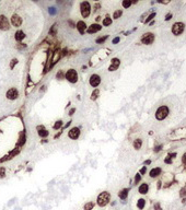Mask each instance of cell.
<instances>
[{"mask_svg": "<svg viewBox=\"0 0 186 210\" xmlns=\"http://www.w3.org/2000/svg\"><path fill=\"white\" fill-rule=\"evenodd\" d=\"M11 24H12L14 27H20L22 24V18L19 14H12L11 16Z\"/></svg>", "mask_w": 186, "mask_h": 210, "instance_id": "9", "label": "cell"}, {"mask_svg": "<svg viewBox=\"0 0 186 210\" xmlns=\"http://www.w3.org/2000/svg\"><path fill=\"white\" fill-rule=\"evenodd\" d=\"M62 76H63V72H62V70H60L59 72L57 73V76H56V77H57V79H62Z\"/></svg>", "mask_w": 186, "mask_h": 210, "instance_id": "32", "label": "cell"}, {"mask_svg": "<svg viewBox=\"0 0 186 210\" xmlns=\"http://www.w3.org/2000/svg\"><path fill=\"white\" fill-rule=\"evenodd\" d=\"M48 134H49V132L47 131V130H45V129H43V130H40V131H38V135H40L41 137H47V136H48Z\"/></svg>", "mask_w": 186, "mask_h": 210, "instance_id": "24", "label": "cell"}, {"mask_svg": "<svg viewBox=\"0 0 186 210\" xmlns=\"http://www.w3.org/2000/svg\"><path fill=\"white\" fill-rule=\"evenodd\" d=\"M5 95H7V99H9V100H15V99H18V96H19V92L15 88H11V89L8 90V92Z\"/></svg>", "mask_w": 186, "mask_h": 210, "instance_id": "11", "label": "cell"}, {"mask_svg": "<svg viewBox=\"0 0 186 210\" xmlns=\"http://www.w3.org/2000/svg\"><path fill=\"white\" fill-rule=\"evenodd\" d=\"M121 15H122V10H117V11H115V12H114L113 18L114 19H118Z\"/></svg>", "mask_w": 186, "mask_h": 210, "instance_id": "25", "label": "cell"}, {"mask_svg": "<svg viewBox=\"0 0 186 210\" xmlns=\"http://www.w3.org/2000/svg\"><path fill=\"white\" fill-rule=\"evenodd\" d=\"M68 23H69V24H70V25H71V27H74V26H76V25H74V24L72 23V21H68Z\"/></svg>", "mask_w": 186, "mask_h": 210, "instance_id": "42", "label": "cell"}, {"mask_svg": "<svg viewBox=\"0 0 186 210\" xmlns=\"http://www.w3.org/2000/svg\"><path fill=\"white\" fill-rule=\"evenodd\" d=\"M161 172H162V170H161L160 167H155V168H152L151 171H150V176L151 177H157V176H159Z\"/></svg>", "mask_w": 186, "mask_h": 210, "instance_id": "16", "label": "cell"}, {"mask_svg": "<svg viewBox=\"0 0 186 210\" xmlns=\"http://www.w3.org/2000/svg\"><path fill=\"white\" fill-rule=\"evenodd\" d=\"M147 172V166H143L142 168H141V171H140V173L141 174H145Z\"/></svg>", "mask_w": 186, "mask_h": 210, "instance_id": "38", "label": "cell"}, {"mask_svg": "<svg viewBox=\"0 0 186 210\" xmlns=\"http://www.w3.org/2000/svg\"><path fill=\"white\" fill-rule=\"evenodd\" d=\"M74 110H76V109H74V108H72V109H71L70 112H69V115H72L73 113H74Z\"/></svg>", "mask_w": 186, "mask_h": 210, "instance_id": "43", "label": "cell"}, {"mask_svg": "<svg viewBox=\"0 0 186 210\" xmlns=\"http://www.w3.org/2000/svg\"><path fill=\"white\" fill-rule=\"evenodd\" d=\"M65 78L68 80L70 83H76L78 81V73L74 69H69L67 72L65 73Z\"/></svg>", "mask_w": 186, "mask_h": 210, "instance_id": "4", "label": "cell"}, {"mask_svg": "<svg viewBox=\"0 0 186 210\" xmlns=\"http://www.w3.org/2000/svg\"><path fill=\"white\" fill-rule=\"evenodd\" d=\"M89 82H90V85H91V87L96 88L100 83H101V77H100L99 74H92V76L90 77V80H89Z\"/></svg>", "mask_w": 186, "mask_h": 210, "instance_id": "8", "label": "cell"}, {"mask_svg": "<svg viewBox=\"0 0 186 210\" xmlns=\"http://www.w3.org/2000/svg\"><path fill=\"white\" fill-rule=\"evenodd\" d=\"M99 94H100V91L98 89H95L92 92V94H91V100H96V99H98V96H99Z\"/></svg>", "mask_w": 186, "mask_h": 210, "instance_id": "22", "label": "cell"}, {"mask_svg": "<svg viewBox=\"0 0 186 210\" xmlns=\"http://www.w3.org/2000/svg\"><path fill=\"white\" fill-rule=\"evenodd\" d=\"M110 199H111V195H110V193H107V192H103V193H101L99 196H98V205L100 207H104V206H106L107 204L110 203Z\"/></svg>", "mask_w": 186, "mask_h": 210, "instance_id": "1", "label": "cell"}, {"mask_svg": "<svg viewBox=\"0 0 186 210\" xmlns=\"http://www.w3.org/2000/svg\"><path fill=\"white\" fill-rule=\"evenodd\" d=\"M62 126V120H58L56 124H55V126H54V129H58V128H60V127Z\"/></svg>", "mask_w": 186, "mask_h": 210, "instance_id": "27", "label": "cell"}, {"mask_svg": "<svg viewBox=\"0 0 186 210\" xmlns=\"http://www.w3.org/2000/svg\"><path fill=\"white\" fill-rule=\"evenodd\" d=\"M138 190H139L140 194L145 195V194H147V193H148V190H149V185L146 184V183L141 184L140 186H139V188H138Z\"/></svg>", "mask_w": 186, "mask_h": 210, "instance_id": "15", "label": "cell"}, {"mask_svg": "<svg viewBox=\"0 0 186 210\" xmlns=\"http://www.w3.org/2000/svg\"><path fill=\"white\" fill-rule=\"evenodd\" d=\"M118 196H119V198H121V199L125 200V199H126V198H127V196H128V189H127V188H125V189H123V190H122V192H119Z\"/></svg>", "mask_w": 186, "mask_h": 210, "instance_id": "18", "label": "cell"}, {"mask_svg": "<svg viewBox=\"0 0 186 210\" xmlns=\"http://www.w3.org/2000/svg\"><path fill=\"white\" fill-rule=\"evenodd\" d=\"M169 115V107L163 105V106H160L159 108L155 112V118L158 120H163L166 118V116Z\"/></svg>", "mask_w": 186, "mask_h": 210, "instance_id": "2", "label": "cell"}, {"mask_svg": "<svg viewBox=\"0 0 186 210\" xmlns=\"http://www.w3.org/2000/svg\"><path fill=\"white\" fill-rule=\"evenodd\" d=\"M16 62H18V60H16V59H12V60H11V66H10V67L13 68V66H15Z\"/></svg>", "mask_w": 186, "mask_h": 210, "instance_id": "33", "label": "cell"}, {"mask_svg": "<svg viewBox=\"0 0 186 210\" xmlns=\"http://www.w3.org/2000/svg\"><path fill=\"white\" fill-rule=\"evenodd\" d=\"M119 65H121V60H119L118 58H113L112 62H111V66L109 67V70L110 71H115L116 69L119 67Z\"/></svg>", "mask_w": 186, "mask_h": 210, "instance_id": "12", "label": "cell"}, {"mask_svg": "<svg viewBox=\"0 0 186 210\" xmlns=\"http://www.w3.org/2000/svg\"><path fill=\"white\" fill-rule=\"evenodd\" d=\"M76 27H77L78 31H79L80 34H84V31H85V29H87V24H85L83 21H79L77 23Z\"/></svg>", "mask_w": 186, "mask_h": 210, "instance_id": "14", "label": "cell"}, {"mask_svg": "<svg viewBox=\"0 0 186 210\" xmlns=\"http://www.w3.org/2000/svg\"><path fill=\"white\" fill-rule=\"evenodd\" d=\"M154 16H155V13H151V14L149 15V18H148V19H146V23H148L149 21H151L152 19L154 18Z\"/></svg>", "mask_w": 186, "mask_h": 210, "instance_id": "30", "label": "cell"}, {"mask_svg": "<svg viewBox=\"0 0 186 210\" xmlns=\"http://www.w3.org/2000/svg\"><path fill=\"white\" fill-rule=\"evenodd\" d=\"M154 208L157 209V210H161V207H160L159 204H155V205H154Z\"/></svg>", "mask_w": 186, "mask_h": 210, "instance_id": "40", "label": "cell"}, {"mask_svg": "<svg viewBox=\"0 0 186 210\" xmlns=\"http://www.w3.org/2000/svg\"><path fill=\"white\" fill-rule=\"evenodd\" d=\"M102 29V26L100 25V24H92V25H90L88 27V30H87V32L89 33V34H92V33H96V32H99L100 30Z\"/></svg>", "mask_w": 186, "mask_h": 210, "instance_id": "13", "label": "cell"}, {"mask_svg": "<svg viewBox=\"0 0 186 210\" xmlns=\"http://www.w3.org/2000/svg\"><path fill=\"white\" fill-rule=\"evenodd\" d=\"M5 176V168L4 167H0V178H2V177H4Z\"/></svg>", "mask_w": 186, "mask_h": 210, "instance_id": "26", "label": "cell"}, {"mask_svg": "<svg viewBox=\"0 0 186 210\" xmlns=\"http://www.w3.org/2000/svg\"><path fill=\"white\" fill-rule=\"evenodd\" d=\"M171 18H172V13H168V14H166V16H165V21H169Z\"/></svg>", "mask_w": 186, "mask_h": 210, "instance_id": "37", "label": "cell"}, {"mask_svg": "<svg viewBox=\"0 0 186 210\" xmlns=\"http://www.w3.org/2000/svg\"><path fill=\"white\" fill-rule=\"evenodd\" d=\"M130 4H131V1H127V0L123 1V7H124V8H128V7H130Z\"/></svg>", "mask_w": 186, "mask_h": 210, "instance_id": "28", "label": "cell"}, {"mask_svg": "<svg viewBox=\"0 0 186 210\" xmlns=\"http://www.w3.org/2000/svg\"><path fill=\"white\" fill-rule=\"evenodd\" d=\"M9 27H10L9 20H8L3 14H1L0 15V30H2V31H8Z\"/></svg>", "mask_w": 186, "mask_h": 210, "instance_id": "7", "label": "cell"}, {"mask_svg": "<svg viewBox=\"0 0 186 210\" xmlns=\"http://www.w3.org/2000/svg\"><path fill=\"white\" fill-rule=\"evenodd\" d=\"M118 42H119V37H115V38L113 40V42H112V43H113V44H117Z\"/></svg>", "mask_w": 186, "mask_h": 210, "instance_id": "39", "label": "cell"}, {"mask_svg": "<svg viewBox=\"0 0 186 210\" xmlns=\"http://www.w3.org/2000/svg\"><path fill=\"white\" fill-rule=\"evenodd\" d=\"M180 195H181V197H184V196L186 195V188H183L181 190V193H180Z\"/></svg>", "mask_w": 186, "mask_h": 210, "instance_id": "34", "label": "cell"}, {"mask_svg": "<svg viewBox=\"0 0 186 210\" xmlns=\"http://www.w3.org/2000/svg\"><path fill=\"white\" fill-rule=\"evenodd\" d=\"M55 32H56V25H53V27H52L51 31H49V33H51V34H55Z\"/></svg>", "mask_w": 186, "mask_h": 210, "instance_id": "35", "label": "cell"}, {"mask_svg": "<svg viewBox=\"0 0 186 210\" xmlns=\"http://www.w3.org/2000/svg\"><path fill=\"white\" fill-rule=\"evenodd\" d=\"M161 148H162V146H159V147H157V148L154 149V151H155V152H158V151H160Z\"/></svg>", "mask_w": 186, "mask_h": 210, "instance_id": "41", "label": "cell"}, {"mask_svg": "<svg viewBox=\"0 0 186 210\" xmlns=\"http://www.w3.org/2000/svg\"><path fill=\"white\" fill-rule=\"evenodd\" d=\"M145 205H146V200L145 199H139L137 201V206H138V208H139V209H143Z\"/></svg>", "mask_w": 186, "mask_h": 210, "instance_id": "21", "label": "cell"}, {"mask_svg": "<svg viewBox=\"0 0 186 210\" xmlns=\"http://www.w3.org/2000/svg\"><path fill=\"white\" fill-rule=\"evenodd\" d=\"M141 146H142V140L141 139H136L134 141V148L137 149V150H139L141 148Z\"/></svg>", "mask_w": 186, "mask_h": 210, "instance_id": "19", "label": "cell"}, {"mask_svg": "<svg viewBox=\"0 0 186 210\" xmlns=\"http://www.w3.org/2000/svg\"><path fill=\"white\" fill-rule=\"evenodd\" d=\"M106 38H107V35H105V36H103V37H100V38L96 40V43H103Z\"/></svg>", "mask_w": 186, "mask_h": 210, "instance_id": "29", "label": "cell"}, {"mask_svg": "<svg viewBox=\"0 0 186 210\" xmlns=\"http://www.w3.org/2000/svg\"><path fill=\"white\" fill-rule=\"evenodd\" d=\"M80 11L83 18H88L91 13V5L88 1H83L80 3Z\"/></svg>", "mask_w": 186, "mask_h": 210, "instance_id": "3", "label": "cell"}, {"mask_svg": "<svg viewBox=\"0 0 186 210\" xmlns=\"http://www.w3.org/2000/svg\"><path fill=\"white\" fill-rule=\"evenodd\" d=\"M140 178H141V176H140V174H137V175H136V177H135V183L137 184L138 182L140 181Z\"/></svg>", "mask_w": 186, "mask_h": 210, "instance_id": "31", "label": "cell"}, {"mask_svg": "<svg viewBox=\"0 0 186 210\" xmlns=\"http://www.w3.org/2000/svg\"><path fill=\"white\" fill-rule=\"evenodd\" d=\"M182 162L186 165V152H185L184 154H183V157H182Z\"/></svg>", "mask_w": 186, "mask_h": 210, "instance_id": "36", "label": "cell"}, {"mask_svg": "<svg viewBox=\"0 0 186 210\" xmlns=\"http://www.w3.org/2000/svg\"><path fill=\"white\" fill-rule=\"evenodd\" d=\"M25 37V34H24V32L23 31H18L15 33V35H14V38H15V41H18V42H21L23 38Z\"/></svg>", "mask_w": 186, "mask_h": 210, "instance_id": "17", "label": "cell"}, {"mask_svg": "<svg viewBox=\"0 0 186 210\" xmlns=\"http://www.w3.org/2000/svg\"><path fill=\"white\" fill-rule=\"evenodd\" d=\"M183 204H186V198H185L184 200H183Z\"/></svg>", "mask_w": 186, "mask_h": 210, "instance_id": "44", "label": "cell"}, {"mask_svg": "<svg viewBox=\"0 0 186 210\" xmlns=\"http://www.w3.org/2000/svg\"><path fill=\"white\" fill-rule=\"evenodd\" d=\"M79 136H80V129L78 128V127H73V128H71L70 130L68 131V137L70 138V139L76 140L79 138Z\"/></svg>", "mask_w": 186, "mask_h": 210, "instance_id": "10", "label": "cell"}, {"mask_svg": "<svg viewBox=\"0 0 186 210\" xmlns=\"http://www.w3.org/2000/svg\"><path fill=\"white\" fill-rule=\"evenodd\" d=\"M102 24H103L104 26H110L111 24H112V19H111L110 16H106L103 20V22H102Z\"/></svg>", "mask_w": 186, "mask_h": 210, "instance_id": "20", "label": "cell"}, {"mask_svg": "<svg viewBox=\"0 0 186 210\" xmlns=\"http://www.w3.org/2000/svg\"><path fill=\"white\" fill-rule=\"evenodd\" d=\"M184 29H185L184 23H182V22H176V23H174L173 26H172V33H173L174 35H176V36H179V35H181L182 33L184 32Z\"/></svg>", "mask_w": 186, "mask_h": 210, "instance_id": "5", "label": "cell"}, {"mask_svg": "<svg viewBox=\"0 0 186 210\" xmlns=\"http://www.w3.org/2000/svg\"><path fill=\"white\" fill-rule=\"evenodd\" d=\"M154 41V35L152 34V33H145V34L142 35V37H141V43L145 44V45H150V44H152Z\"/></svg>", "mask_w": 186, "mask_h": 210, "instance_id": "6", "label": "cell"}, {"mask_svg": "<svg viewBox=\"0 0 186 210\" xmlns=\"http://www.w3.org/2000/svg\"><path fill=\"white\" fill-rule=\"evenodd\" d=\"M93 207H94V204L92 203V201H90V203H88L84 205V210H92Z\"/></svg>", "mask_w": 186, "mask_h": 210, "instance_id": "23", "label": "cell"}]
</instances>
